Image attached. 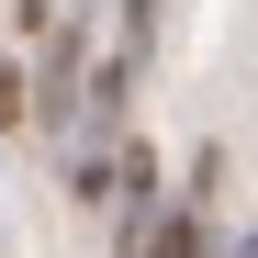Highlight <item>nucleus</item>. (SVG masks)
Masks as SVG:
<instances>
[{
	"mask_svg": "<svg viewBox=\"0 0 258 258\" xmlns=\"http://www.w3.org/2000/svg\"><path fill=\"white\" fill-rule=\"evenodd\" d=\"M12 34H23V45H45V34H56V0H12Z\"/></svg>",
	"mask_w": 258,
	"mask_h": 258,
	"instance_id": "1",
	"label": "nucleus"
},
{
	"mask_svg": "<svg viewBox=\"0 0 258 258\" xmlns=\"http://www.w3.org/2000/svg\"><path fill=\"white\" fill-rule=\"evenodd\" d=\"M225 258H258V225H247V236H236V247H225Z\"/></svg>",
	"mask_w": 258,
	"mask_h": 258,
	"instance_id": "2",
	"label": "nucleus"
}]
</instances>
